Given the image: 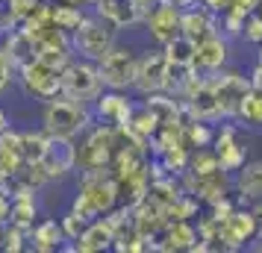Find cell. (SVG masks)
Here are the masks:
<instances>
[{
    "label": "cell",
    "instance_id": "5",
    "mask_svg": "<svg viewBox=\"0 0 262 253\" xmlns=\"http://www.w3.org/2000/svg\"><path fill=\"white\" fill-rule=\"evenodd\" d=\"M136 65H139V53L130 44H112V48L97 59V71L103 80V88H118L127 91L136 83Z\"/></svg>",
    "mask_w": 262,
    "mask_h": 253
},
{
    "label": "cell",
    "instance_id": "6",
    "mask_svg": "<svg viewBox=\"0 0 262 253\" xmlns=\"http://www.w3.org/2000/svg\"><path fill=\"white\" fill-rule=\"evenodd\" d=\"M62 95L74 97V100H83V103H95L97 95L103 91V80L97 71V62L92 59H77L74 56L65 68H62Z\"/></svg>",
    "mask_w": 262,
    "mask_h": 253
},
{
    "label": "cell",
    "instance_id": "24",
    "mask_svg": "<svg viewBox=\"0 0 262 253\" xmlns=\"http://www.w3.org/2000/svg\"><path fill=\"white\" fill-rule=\"evenodd\" d=\"M162 53L171 65H194V41L186 38L183 33L174 36L168 44H162Z\"/></svg>",
    "mask_w": 262,
    "mask_h": 253
},
{
    "label": "cell",
    "instance_id": "31",
    "mask_svg": "<svg viewBox=\"0 0 262 253\" xmlns=\"http://www.w3.org/2000/svg\"><path fill=\"white\" fill-rule=\"evenodd\" d=\"M259 3H262V0H230V12L248 18V15H253L256 9H259Z\"/></svg>",
    "mask_w": 262,
    "mask_h": 253
},
{
    "label": "cell",
    "instance_id": "15",
    "mask_svg": "<svg viewBox=\"0 0 262 253\" xmlns=\"http://www.w3.org/2000/svg\"><path fill=\"white\" fill-rule=\"evenodd\" d=\"M95 118L103 121V124H112V127H127L136 112V103H133L127 91H118V88H103L95 100Z\"/></svg>",
    "mask_w": 262,
    "mask_h": 253
},
{
    "label": "cell",
    "instance_id": "36",
    "mask_svg": "<svg viewBox=\"0 0 262 253\" xmlns=\"http://www.w3.org/2000/svg\"><path fill=\"white\" fill-rule=\"evenodd\" d=\"M65 3H74V6H83L85 9V6H95L97 0H65Z\"/></svg>",
    "mask_w": 262,
    "mask_h": 253
},
{
    "label": "cell",
    "instance_id": "33",
    "mask_svg": "<svg viewBox=\"0 0 262 253\" xmlns=\"http://www.w3.org/2000/svg\"><path fill=\"white\" fill-rule=\"evenodd\" d=\"M203 9H209L212 15H221V12H227L230 9V0H198Z\"/></svg>",
    "mask_w": 262,
    "mask_h": 253
},
{
    "label": "cell",
    "instance_id": "12",
    "mask_svg": "<svg viewBox=\"0 0 262 253\" xmlns=\"http://www.w3.org/2000/svg\"><path fill=\"white\" fill-rule=\"evenodd\" d=\"M212 150H215V156H218L221 171H227V174H236V171L248 162V147H245L242 135H238V127L230 124V118H227V124H221V127L215 130Z\"/></svg>",
    "mask_w": 262,
    "mask_h": 253
},
{
    "label": "cell",
    "instance_id": "14",
    "mask_svg": "<svg viewBox=\"0 0 262 253\" xmlns=\"http://www.w3.org/2000/svg\"><path fill=\"white\" fill-rule=\"evenodd\" d=\"M165 74H168V59L162 48L156 50H144L139 56V65H136V83L133 88L139 95H154V91H165Z\"/></svg>",
    "mask_w": 262,
    "mask_h": 253
},
{
    "label": "cell",
    "instance_id": "35",
    "mask_svg": "<svg viewBox=\"0 0 262 253\" xmlns=\"http://www.w3.org/2000/svg\"><path fill=\"white\" fill-rule=\"evenodd\" d=\"M9 127H12V118H9V112H6V109L0 106V133H6Z\"/></svg>",
    "mask_w": 262,
    "mask_h": 253
},
{
    "label": "cell",
    "instance_id": "23",
    "mask_svg": "<svg viewBox=\"0 0 262 253\" xmlns=\"http://www.w3.org/2000/svg\"><path fill=\"white\" fill-rule=\"evenodd\" d=\"M83 21H85V9L83 6H74V3H65V0H62V3H53V24L59 27L62 33L71 36Z\"/></svg>",
    "mask_w": 262,
    "mask_h": 253
},
{
    "label": "cell",
    "instance_id": "3",
    "mask_svg": "<svg viewBox=\"0 0 262 253\" xmlns=\"http://www.w3.org/2000/svg\"><path fill=\"white\" fill-rule=\"evenodd\" d=\"M121 147V133L112 124H95L83 133V142L77 145V171H109L112 159Z\"/></svg>",
    "mask_w": 262,
    "mask_h": 253
},
{
    "label": "cell",
    "instance_id": "10",
    "mask_svg": "<svg viewBox=\"0 0 262 253\" xmlns=\"http://www.w3.org/2000/svg\"><path fill=\"white\" fill-rule=\"evenodd\" d=\"M233 174H227V171H209V174H191V171H186V174H180V182H183V192L194 194L201 203L212 206L215 200H221V197H227V194L233 192V180H230Z\"/></svg>",
    "mask_w": 262,
    "mask_h": 253
},
{
    "label": "cell",
    "instance_id": "29",
    "mask_svg": "<svg viewBox=\"0 0 262 253\" xmlns=\"http://www.w3.org/2000/svg\"><path fill=\"white\" fill-rule=\"evenodd\" d=\"M242 38H245L248 44H256V48H259V41H262V15L259 12H253V15H248V18H245Z\"/></svg>",
    "mask_w": 262,
    "mask_h": 253
},
{
    "label": "cell",
    "instance_id": "37",
    "mask_svg": "<svg viewBox=\"0 0 262 253\" xmlns=\"http://www.w3.org/2000/svg\"><path fill=\"white\" fill-rule=\"evenodd\" d=\"M259 59H262V41H259Z\"/></svg>",
    "mask_w": 262,
    "mask_h": 253
},
{
    "label": "cell",
    "instance_id": "2",
    "mask_svg": "<svg viewBox=\"0 0 262 253\" xmlns=\"http://www.w3.org/2000/svg\"><path fill=\"white\" fill-rule=\"evenodd\" d=\"M95 121V112L89 109V103L74 100V97H53L41 109V130L48 135H59V139H77L83 135Z\"/></svg>",
    "mask_w": 262,
    "mask_h": 253
},
{
    "label": "cell",
    "instance_id": "34",
    "mask_svg": "<svg viewBox=\"0 0 262 253\" xmlns=\"http://www.w3.org/2000/svg\"><path fill=\"white\" fill-rule=\"evenodd\" d=\"M250 209H253V218H256V229H259V239H262V200L250 203Z\"/></svg>",
    "mask_w": 262,
    "mask_h": 253
},
{
    "label": "cell",
    "instance_id": "38",
    "mask_svg": "<svg viewBox=\"0 0 262 253\" xmlns=\"http://www.w3.org/2000/svg\"><path fill=\"white\" fill-rule=\"evenodd\" d=\"M48 3H56V0H48Z\"/></svg>",
    "mask_w": 262,
    "mask_h": 253
},
{
    "label": "cell",
    "instance_id": "4",
    "mask_svg": "<svg viewBox=\"0 0 262 253\" xmlns=\"http://www.w3.org/2000/svg\"><path fill=\"white\" fill-rule=\"evenodd\" d=\"M209 215H212V212H209ZM215 221H218V218H215ZM256 236H259V229H256L253 209H250L248 203H236V209H233L230 215L218 221L212 247L215 250H242V247H248Z\"/></svg>",
    "mask_w": 262,
    "mask_h": 253
},
{
    "label": "cell",
    "instance_id": "28",
    "mask_svg": "<svg viewBox=\"0 0 262 253\" xmlns=\"http://www.w3.org/2000/svg\"><path fill=\"white\" fill-rule=\"evenodd\" d=\"M59 224H62V233H65V241H77V239H80V233L85 229V224H89V221H85L83 215H77L74 209H68V212H65V215L59 218Z\"/></svg>",
    "mask_w": 262,
    "mask_h": 253
},
{
    "label": "cell",
    "instance_id": "13",
    "mask_svg": "<svg viewBox=\"0 0 262 253\" xmlns=\"http://www.w3.org/2000/svg\"><path fill=\"white\" fill-rule=\"evenodd\" d=\"M142 24L147 27V36L156 48L168 44L174 36H180V6L171 0H156L154 9L142 18Z\"/></svg>",
    "mask_w": 262,
    "mask_h": 253
},
{
    "label": "cell",
    "instance_id": "16",
    "mask_svg": "<svg viewBox=\"0 0 262 253\" xmlns=\"http://www.w3.org/2000/svg\"><path fill=\"white\" fill-rule=\"evenodd\" d=\"M112 236H115V227L109 218H95L89 221L85 229L80 233V239L74 244H62V250L71 253H100V250H112Z\"/></svg>",
    "mask_w": 262,
    "mask_h": 253
},
{
    "label": "cell",
    "instance_id": "26",
    "mask_svg": "<svg viewBox=\"0 0 262 253\" xmlns=\"http://www.w3.org/2000/svg\"><path fill=\"white\" fill-rule=\"evenodd\" d=\"M48 150V133H21V156L24 165H38Z\"/></svg>",
    "mask_w": 262,
    "mask_h": 253
},
{
    "label": "cell",
    "instance_id": "19",
    "mask_svg": "<svg viewBox=\"0 0 262 253\" xmlns=\"http://www.w3.org/2000/svg\"><path fill=\"white\" fill-rule=\"evenodd\" d=\"M180 33L191 41H201L209 33H218V15H212L209 9H203L201 3L180 9Z\"/></svg>",
    "mask_w": 262,
    "mask_h": 253
},
{
    "label": "cell",
    "instance_id": "18",
    "mask_svg": "<svg viewBox=\"0 0 262 253\" xmlns=\"http://www.w3.org/2000/svg\"><path fill=\"white\" fill-rule=\"evenodd\" d=\"M233 192L238 203H256L262 200V159H248L233 174Z\"/></svg>",
    "mask_w": 262,
    "mask_h": 253
},
{
    "label": "cell",
    "instance_id": "25",
    "mask_svg": "<svg viewBox=\"0 0 262 253\" xmlns=\"http://www.w3.org/2000/svg\"><path fill=\"white\" fill-rule=\"evenodd\" d=\"M183 133H186V145H189V150H194V147H212L215 127L209 124V121L191 118L189 124H183Z\"/></svg>",
    "mask_w": 262,
    "mask_h": 253
},
{
    "label": "cell",
    "instance_id": "20",
    "mask_svg": "<svg viewBox=\"0 0 262 253\" xmlns=\"http://www.w3.org/2000/svg\"><path fill=\"white\" fill-rule=\"evenodd\" d=\"M27 239H30V247L36 253H56V250H62L65 233H62V224L56 218H41V221H36L30 227Z\"/></svg>",
    "mask_w": 262,
    "mask_h": 253
},
{
    "label": "cell",
    "instance_id": "21",
    "mask_svg": "<svg viewBox=\"0 0 262 253\" xmlns=\"http://www.w3.org/2000/svg\"><path fill=\"white\" fill-rule=\"evenodd\" d=\"M95 6H97L95 15H100L103 21H109L115 30H124V27H133V24L142 21L133 0H97Z\"/></svg>",
    "mask_w": 262,
    "mask_h": 253
},
{
    "label": "cell",
    "instance_id": "32",
    "mask_svg": "<svg viewBox=\"0 0 262 253\" xmlns=\"http://www.w3.org/2000/svg\"><path fill=\"white\" fill-rule=\"evenodd\" d=\"M9 6H12V12L18 15V21H24L27 15L38 6V0H9Z\"/></svg>",
    "mask_w": 262,
    "mask_h": 253
},
{
    "label": "cell",
    "instance_id": "17",
    "mask_svg": "<svg viewBox=\"0 0 262 253\" xmlns=\"http://www.w3.org/2000/svg\"><path fill=\"white\" fill-rule=\"evenodd\" d=\"M227 59H230V41L221 33H209L201 41H194V68L201 74L224 68Z\"/></svg>",
    "mask_w": 262,
    "mask_h": 253
},
{
    "label": "cell",
    "instance_id": "7",
    "mask_svg": "<svg viewBox=\"0 0 262 253\" xmlns=\"http://www.w3.org/2000/svg\"><path fill=\"white\" fill-rule=\"evenodd\" d=\"M115 44V27L103 21L100 15H85V21L71 33V48L74 56L97 62L109 48Z\"/></svg>",
    "mask_w": 262,
    "mask_h": 253
},
{
    "label": "cell",
    "instance_id": "22",
    "mask_svg": "<svg viewBox=\"0 0 262 253\" xmlns=\"http://www.w3.org/2000/svg\"><path fill=\"white\" fill-rule=\"evenodd\" d=\"M233 118H238L245 127H259L262 130V88L250 85L248 91H245V97L238 100Z\"/></svg>",
    "mask_w": 262,
    "mask_h": 253
},
{
    "label": "cell",
    "instance_id": "27",
    "mask_svg": "<svg viewBox=\"0 0 262 253\" xmlns=\"http://www.w3.org/2000/svg\"><path fill=\"white\" fill-rule=\"evenodd\" d=\"M218 156H215L212 147H194L189 156V171L191 174H209V171H218Z\"/></svg>",
    "mask_w": 262,
    "mask_h": 253
},
{
    "label": "cell",
    "instance_id": "1",
    "mask_svg": "<svg viewBox=\"0 0 262 253\" xmlns=\"http://www.w3.org/2000/svg\"><path fill=\"white\" fill-rule=\"evenodd\" d=\"M118 186L112 180L109 171H80V186L71 200V209L85 221L106 215L118 206Z\"/></svg>",
    "mask_w": 262,
    "mask_h": 253
},
{
    "label": "cell",
    "instance_id": "8",
    "mask_svg": "<svg viewBox=\"0 0 262 253\" xmlns=\"http://www.w3.org/2000/svg\"><path fill=\"white\" fill-rule=\"evenodd\" d=\"M18 80L24 85V91L30 97H36L38 103H48L53 97L62 95V74L59 68H53L41 59H27L24 65H18Z\"/></svg>",
    "mask_w": 262,
    "mask_h": 253
},
{
    "label": "cell",
    "instance_id": "11",
    "mask_svg": "<svg viewBox=\"0 0 262 253\" xmlns=\"http://www.w3.org/2000/svg\"><path fill=\"white\" fill-rule=\"evenodd\" d=\"M38 168L45 174V180H65L71 171H77V145L74 139H59L48 135V150L38 162Z\"/></svg>",
    "mask_w": 262,
    "mask_h": 253
},
{
    "label": "cell",
    "instance_id": "9",
    "mask_svg": "<svg viewBox=\"0 0 262 253\" xmlns=\"http://www.w3.org/2000/svg\"><path fill=\"white\" fill-rule=\"evenodd\" d=\"M203 83L215 91L218 103H221V112H224V118H233V115H236L238 100H242L245 91L250 88V80H245L238 71H227V68L206 71L203 74Z\"/></svg>",
    "mask_w": 262,
    "mask_h": 253
},
{
    "label": "cell",
    "instance_id": "30",
    "mask_svg": "<svg viewBox=\"0 0 262 253\" xmlns=\"http://www.w3.org/2000/svg\"><path fill=\"white\" fill-rule=\"evenodd\" d=\"M18 24H21V21H18V15L12 12L9 0H0V38L6 36V33H12Z\"/></svg>",
    "mask_w": 262,
    "mask_h": 253
}]
</instances>
